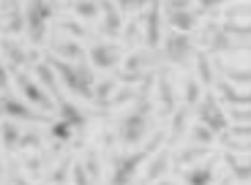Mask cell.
<instances>
[{
	"label": "cell",
	"instance_id": "cell-1",
	"mask_svg": "<svg viewBox=\"0 0 251 185\" xmlns=\"http://www.w3.org/2000/svg\"><path fill=\"white\" fill-rule=\"evenodd\" d=\"M47 66L60 76V82L69 87L71 92H76L79 98L93 101V71H88L85 66H71V63L60 60V57H50Z\"/></svg>",
	"mask_w": 251,
	"mask_h": 185
},
{
	"label": "cell",
	"instance_id": "cell-2",
	"mask_svg": "<svg viewBox=\"0 0 251 185\" xmlns=\"http://www.w3.org/2000/svg\"><path fill=\"white\" fill-rule=\"evenodd\" d=\"M148 128H151V104L142 98V104H139L131 115H126V117L120 120V142L134 147V144H139L145 139Z\"/></svg>",
	"mask_w": 251,
	"mask_h": 185
},
{
	"label": "cell",
	"instance_id": "cell-3",
	"mask_svg": "<svg viewBox=\"0 0 251 185\" xmlns=\"http://www.w3.org/2000/svg\"><path fill=\"white\" fill-rule=\"evenodd\" d=\"M158 142H161V134L153 139L151 144L145 150H139V153H131V155H120V158H112V180H109V185H128L131 183V177L137 174V169L142 166L145 155L151 153V150L158 147Z\"/></svg>",
	"mask_w": 251,
	"mask_h": 185
},
{
	"label": "cell",
	"instance_id": "cell-4",
	"mask_svg": "<svg viewBox=\"0 0 251 185\" xmlns=\"http://www.w3.org/2000/svg\"><path fill=\"white\" fill-rule=\"evenodd\" d=\"M50 17H52V8L47 6L44 0H30V3H27V8H25V27H27V36H30L33 44L44 41Z\"/></svg>",
	"mask_w": 251,
	"mask_h": 185
},
{
	"label": "cell",
	"instance_id": "cell-5",
	"mask_svg": "<svg viewBox=\"0 0 251 185\" xmlns=\"http://www.w3.org/2000/svg\"><path fill=\"white\" fill-rule=\"evenodd\" d=\"M197 117H200L202 125H207V128L213 131V134H224V131L229 128L226 112L219 106V98H216V95H205V98H202L200 109H197Z\"/></svg>",
	"mask_w": 251,
	"mask_h": 185
},
{
	"label": "cell",
	"instance_id": "cell-6",
	"mask_svg": "<svg viewBox=\"0 0 251 185\" xmlns=\"http://www.w3.org/2000/svg\"><path fill=\"white\" fill-rule=\"evenodd\" d=\"M164 55H167L170 63H175V66H186L191 60V55H194V44H191V38L186 33L172 30L167 36V41H164Z\"/></svg>",
	"mask_w": 251,
	"mask_h": 185
},
{
	"label": "cell",
	"instance_id": "cell-7",
	"mask_svg": "<svg viewBox=\"0 0 251 185\" xmlns=\"http://www.w3.org/2000/svg\"><path fill=\"white\" fill-rule=\"evenodd\" d=\"M17 85H19V90H22V95H25L30 104H36L38 109H44V112L55 109V101H52L50 95H47V92L41 90V87H38L27 74H22V71H19V74H17Z\"/></svg>",
	"mask_w": 251,
	"mask_h": 185
},
{
	"label": "cell",
	"instance_id": "cell-8",
	"mask_svg": "<svg viewBox=\"0 0 251 185\" xmlns=\"http://www.w3.org/2000/svg\"><path fill=\"white\" fill-rule=\"evenodd\" d=\"M120 60H123V52L118 44H93L90 49V63L96 68H115Z\"/></svg>",
	"mask_w": 251,
	"mask_h": 185
},
{
	"label": "cell",
	"instance_id": "cell-9",
	"mask_svg": "<svg viewBox=\"0 0 251 185\" xmlns=\"http://www.w3.org/2000/svg\"><path fill=\"white\" fill-rule=\"evenodd\" d=\"M0 112H3V115H11V117H17V120H30V123H41V120H47V117H41V115H36L27 104L11 98V95L0 98Z\"/></svg>",
	"mask_w": 251,
	"mask_h": 185
},
{
	"label": "cell",
	"instance_id": "cell-10",
	"mask_svg": "<svg viewBox=\"0 0 251 185\" xmlns=\"http://www.w3.org/2000/svg\"><path fill=\"white\" fill-rule=\"evenodd\" d=\"M207 46H210L213 52H219V55L240 49V44H235V41H232V36H226V33L221 30L219 25H213V27H210V33H207Z\"/></svg>",
	"mask_w": 251,
	"mask_h": 185
},
{
	"label": "cell",
	"instance_id": "cell-11",
	"mask_svg": "<svg viewBox=\"0 0 251 185\" xmlns=\"http://www.w3.org/2000/svg\"><path fill=\"white\" fill-rule=\"evenodd\" d=\"M55 104H57V112H60L63 123H69L71 128H82L85 125V115L74 104H69V101L63 98V92H55Z\"/></svg>",
	"mask_w": 251,
	"mask_h": 185
},
{
	"label": "cell",
	"instance_id": "cell-12",
	"mask_svg": "<svg viewBox=\"0 0 251 185\" xmlns=\"http://www.w3.org/2000/svg\"><path fill=\"white\" fill-rule=\"evenodd\" d=\"M167 22L170 27H175V33H188L197 27V14L188 8H175V11H167Z\"/></svg>",
	"mask_w": 251,
	"mask_h": 185
},
{
	"label": "cell",
	"instance_id": "cell-13",
	"mask_svg": "<svg viewBox=\"0 0 251 185\" xmlns=\"http://www.w3.org/2000/svg\"><path fill=\"white\" fill-rule=\"evenodd\" d=\"M99 8H101V14H104V33H107L109 38H115L120 33V27H123V19H120L118 8H115L112 0H101Z\"/></svg>",
	"mask_w": 251,
	"mask_h": 185
},
{
	"label": "cell",
	"instance_id": "cell-14",
	"mask_svg": "<svg viewBox=\"0 0 251 185\" xmlns=\"http://www.w3.org/2000/svg\"><path fill=\"white\" fill-rule=\"evenodd\" d=\"M161 14H158V3L156 6H151V11H148V17H145V44L148 46H158V38H161Z\"/></svg>",
	"mask_w": 251,
	"mask_h": 185
},
{
	"label": "cell",
	"instance_id": "cell-15",
	"mask_svg": "<svg viewBox=\"0 0 251 185\" xmlns=\"http://www.w3.org/2000/svg\"><path fill=\"white\" fill-rule=\"evenodd\" d=\"M158 95H161V109L164 112H172L175 109V92H172V79H170V71L158 74Z\"/></svg>",
	"mask_w": 251,
	"mask_h": 185
},
{
	"label": "cell",
	"instance_id": "cell-16",
	"mask_svg": "<svg viewBox=\"0 0 251 185\" xmlns=\"http://www.w3.org/2000/svg\"><path fill=\"white\" fill-rule=\"evenodd\" d=\"M216 87H219V95H221L224 101H229V104H238V106H249L251 95H249V92H240V90H235V87L229 85L226 79H221Z\"/></svg>",
	"mask_w": 251,
	"mask_h": 185
},
{
	"label": "cell",
	"instance_id": "cell-17",
	"mask_svg": "<svg viewBox=\"0 0 251 185\" xmlns=\"http://www.w3.org/2000/svg\"><path fill=\"white\" fill-rule=\"evenodd\" d=\"M186 183L188 185H210V183H213V163L207 161V163L194 166L191 172L186 174Z\"/></svg>",
	"mask_w": 251,
	"mask_h": 185
},
{
	"label": "cell",
	"instance_id": "cell-18",
	"mask_svg": "<svg viewBox=\"0 0 251 185\" xmlns=\"http://www.w3.org/2000/svg\"><path fill=\"white\" fill-rule=\"evenodd\" d=\"M224 161H226V166L232 169V174L240 180V183H249V177H251L249 161H238V155H232V153H226V155H224Z\"/></svg>",
	"mask_w": 251,
	"mask_h": 185
},
{
	"label": "cell",
	"instance_id": "cell-19",
	"mask_svg": "<svg viewBox=\"0 0 251 185\" xmlns=\"http://www.w3.org/2000/svg\"><path fill=\"white\" fill-rule=\"evenodd\" d=\"M188 115H191V106H180V109L172 115V142H177L180 139V134L186 131V123H188Z\"/></svg>",
	"mask_w": 251,
	"mask_h": 185
},
{
	"label": "cell",
	"instance_id": "cell-20",
	"mask_svg": "<svg viewBox=\"0 0 251 185\" xmlns=\"http://www.w3.org/2000/svg\"><path fill=\"white\" fill-rule=\"evenodd\" d=\"M170 169V153H158L156 158H153V163H151V169H148V183H156V177H161L164 172Z\"/></svg>",
	"mask_w": 251,
	"mask_h": 185
},
{
	"label": "cell",
	"instance_id": "cell-21",
	"mask_svg": "<svg viewBox=\"0 0 251 185\" xmlns=\"http://www.w3.org/2000/svg\"><path fill=\"white\" fill-rule=\"evenodd\" d=\"M0 136H3V144H6V150L19 147V136H22V134H19V128H17L14 123H8V120H6V123L0 125Z\"/></svg>",
	"mask_w": 251,
	"mask_h": 185
},
{
	"label": "cell",
	"instance_id": "cell-22",
	"mask_svg": "<svg viewBox=\"0 0 251 185\" xmlns=\"http://www.w3.org/2000/svg\"><path fill=\"white\" fill-rule=\"evenodd\" d=\"M36 76H38V79H41V85H44V87H50L52 92H60V90H57V79H55V71H52V68L47 66V63H38V66H36Z\"/></svg>",
	"mask_w": 251,
	"mask_h": 185
},
{
	"label": "cell",
	"instance_id": "cell-23",
	"mask_svg": "<svg viewBox=\"0 0 251 185\" xmlns=\"http://www.w3.org/2000/svg\"><path fill=\"white\" fill-rule=\"evenodd\" d=\"M197 74H200V79H202V85L205 87H210L213 85V71H210V60H207V55H197Z\"/></svg>",
	"mask_w": 251,
	"mask_h": 185
},
{
	"label": "cell",
	"instance_id": "cell-24",
	"mask_svg": "<svg viewBox=\"0 0 251 185\" xmlns=\"http://www.w3.org/2000/svg\"><path fill=\"white\" fill-rule=\"evenodd\" d=\"M74 11L79 14V17H85V19H96L101 8H99V3H96V0H76Z\"/></svg>",
	"mask_w": 251,
	"mask_h": 185
},
{
	"label": "cell",
	"instance_id": "cell-25",
	"mask_svg": "<svg viewBox=\"0 0 251 185\" xmlns=\"http://www.w3.org/2000/svg\"><path fill=\"white\" fill-rule=\"evenodd\" d=\"M191 139H194L197 144H202V147H207V144H210V142L216 139V134H213L210 128H207V125L197 123L194 128H191Z\"/></svg>",
	"mask_w": 251,
	"mask_h": 185
},
{
	"label": "cell",
	"instance_id": "cell-26",
	"mask_svg": "<svg viewBox=\"0 0 251 185\" xmlns=\"http://www.w3.org/2000/svg\"><path fill=\"white\" fill-rule=\"evenodd\" d=\"M3 49H6V55L11 57V63L14 66H25L27 63V55L22 49H19L17 44H11V41H3Z\"/></svg>",
	"mask_w": 251,
	"mask_h": 185
},
{
	"label": "cell",
	"instance_id": "cell-27",
	"mask_svg": "<svg viewBox=\"0 0 251 185\" xmlns=\"http://www.w3.org/2000/svg\"><path fill=\"white\" fill-rule=\"evenodd\" d=\"M200 95H202L200 82H197V79H188V82H186V106L200 104Z\"/></svg>",
	"mask_w": 251,
	"mask_h": 185
},
{
	"label": "cell",
	"instance_id": "cell-28",
	"mask_svg": "<svg viewBox=\"0 0 251 185\" xmlns=\"http://www.w3.org/2000/svg\"><path fill=\"white\" fill-rule=\"evenodd\" d=\"M85 172H88V177H90V183H96L99 180V174H101V169H99V158H96V153H88L85 155Z\"/></svg>",
	"mask_w": 251,
	"mask_h": 185
},
{
	"label": "cell",
	"instance_id": "cell-29",
	"mask_svg": "<svg viewBox=\"0 0 251 185\" xmlns=\"http://www.w3.org/2000/svg\"><path fill=\"white\" fill-rule=\"evenodd\" d=\"M221 74H224L226 79H235L238 85H246V87H249V82H251V74H249V71H243V68H224Z\"/></svg>",
	"mask_w": 251,
	"mask_h": 185
},
{
	"label": "cell",
	"instance_id": "cell-30",
	"mask_svg": "<svg viewBox=\"0 0 251 185\" xmlns=\"http://www.w3.org/2000/svg\"><path fill=\"white\" fill-rule=\"evenodd\" d=\"M112 90H115V79L101 82L99 87H93V101H109V95H112Z\"/></svg>",
	"mask_w": 251,
	"mask_h": 185
},
{
	"label": "cell",
	"instance_id": "cell-31",
	"mask_svg": "<svg viewBox=\"0 0 251 185\" xmlns=\"http://www.w3.org/2000/svg\"><path fill=\"white\" fill-rule=\"evenodd\" d=\"M57 55L76 60V57L82 55V49H79V44H74V41H60V44H57Z\"/></svg>",
	"mask_w": 251,
	"mask_h": 185
},
{
	"label": "cell",
	"instance_id": "cell-32",
	"mask_svg": "<svg viewBox=\"0 0 251 185\" xmlns=\"http://www.w3.org/2000/svg\"><path fill=\"white\" fill-rule=\"evenodd\" d=\"M71 134H74V128H71L69 123H55L52 125V136H57V139H60V142H66V139H71Z\"/></svg>",
	"mask_w": 251,
	"mask_h": 185
},
{
	"label": "cell",
	"instance_id": "cell-33",
	"mask_svg": "<svg viewBox=\"0 0 251 185\" xmlns=\"http://www.w3.org/2000/svg\"><path fill=\"white\" fill-rule=\"evenodd\" d=\"M71 174H74V185H90V177H88V172H85L82 163H74V166H71Z\"/></svg>",
	"mask_w": 251,
	"mask_h": 185
},
{
	"label": "cell",
	"instance_id": "cell-34",
	"mask_svg": "<svg viewBox=\"0 0 251 185\" xmlns=\"http://www.w3.org/2000/svg\"><path fill=\"white\" fill-rule=\"evenodd\" d=\"M19 144H22V147H38L41 139H38V134H22L19 136Z\"/></svg>",
	"mask_w": 251,
	"mask_h": 185
},
{
	"label": "cell",
	"instance_id": "cell-35",
	"mask_svg": "<svg viewBox=\"0 0 251 185\" xmlns=\"http://www.w3.org/2000/svg\"><path fill=\"white\" fill-rule=\"evenodd\" d=\"M60 27L66 33H74V36H85V27H79L76 22H60Z\"/></svg>",
	"mask_w": 251,
	"mask_h": 185
},
{
	"label": "cell",
	"instance_id": "cell-36",
	"mask_svg": "<svg viewBox=\"0 0 251 185\" xmlns=\"http://www.w3.org/2000/svg\"><path fill=\"white\" fill-rule=\"evenodd\" d=\"M229 115H232L240 125H249V106H246V109H232Z\"/></svg>",
	"mask_w": 251,
	"mask_h": 185
},
{
	"label": "cell",
	"instance_id": "cell-37",
	"mask_svg": "<svg viewBox=\"0 0 251 185\" xmlns=\"http://www.w3.org/2000/svg\"><path fill=\"white\" fill-rule=\"evenodd\" d=\"M221 3H229V0H197V6H200L202 11H207V8H216V6H221Z\"/></svg>",
	"mask_w": 251,
	"mask_h": 185
},
{
	"label": "cell",
	"instance_id": "cell-38",
	"mask_svg": "<svg viewBox=\"0 0 251 185\" xmlns=\"http://www.w3.org/2000/svg\"><path fill=\"white\" fill-rule=\"evenodd\" d=\"M123 8H139V6H148V3H153V0H118Z\"/></svg>",
	"mask_w": 251,
	"mask_h": 185
},
{
	"label": "cell",
	"instance_id": "cell-39",
	"mask_svg": "<svg viewBox=\"0 0 251 185\" xmlns=\"http://www.w3.org/2000/svg\"><path fill=\"white\" fill-rule=\"evenodd\" d=\"M8 30H11V33L22 30V17H11V22H8Z\"/></svg>",
	"mask_w": 251,
	"mask_h": 185
},
{
	"label": "cell",
	"instance_id": "cell-40",
	"mask_svg": "<svg viewBox=\"0 0 251 185\" xmlns=\"http://www.w3.org/2000/svg\"><path fill=\"white\" fill-rule=\"evenodd\" d=\"M6 85H8V74H6V68L0 66V90H3Z\"/></svg>",
	"mask_w": 251,
	"mask_h": 185
},
{
	"label": "cell",
	"instance_id": "cell-41",
	"mask_svg": "<svg viewBox=\"0 0 251 185\" xmlns=\"http://www.w3.org/2000/svg\"><path fill=\"white\" fill-rule=\"evenodd\" d=\"M66 166H69V163H63V166L55 172V180H57V183H63V174H66Z\"/></svg>",
	"mask_w": 251,
	"mask_h": 185
},
{
	"label": "cell",
	"instance_id": "cell-42",
	"mask_svg": "<svg viewBox=\"0 0 251 185\" xmlns=\"http://www.w3.org/2000/svg\"><path fill=\"white\" fill-rule=\"evenodd\" d=\"M221 185H229V180H224V183H221Z\"/></svg>",
	"mask_w": 251,
	"mask_h": 185
}]
</instances>
